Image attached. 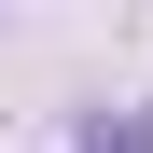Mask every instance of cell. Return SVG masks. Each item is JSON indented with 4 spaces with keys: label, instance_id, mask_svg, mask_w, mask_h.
<instances>
[{
    "label": "cell",
    "instance_id": "1",
    "mask_svg": "<svg viewBox=\"0 0 153 153\" xmlns=\"http://www.w3.org/2000/svg\"><path fill=\"white\" fill-rule=\"evenodd\" d=\"M84 153H153V97H139L125 125H84Z\"/></svg>",
    "mask_w": 153,
    "mask_h": 153
}]
</instances>
